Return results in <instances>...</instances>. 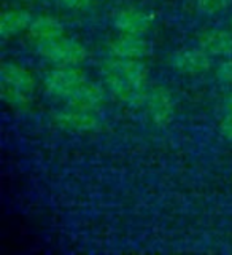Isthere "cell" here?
Returning a JSON list of instances; mask_svg holds the SVG:
<instances>
[{
    "mask_svg": "<svg viewBox=\"0 0 232 255\" xmlns=\"http://www.w3.org/2000/svg\"><path fill=\"white\" fill-rule=\"evenodd\" d=\"M37 53L46 61L58 64V66H78L87 56V50L81 42L66 38L64 35L59 38L46 40V42H38Z\"/></svg>",
    "mask_w": 232,
    "mask_h": 255,
    "instance_id": "6da1fadb",
    "label": "cell"
},
{
    "mask_svg": "<svg viewBox=\"0 0 232 255\" xmlns=\"http://www.w3.org/2000/svg\"><path fill=\"white\" fill-rule=\"evenodd\" d=\"M84 82V72L77 66H58L48 70L43 78L45 90L54 98L62 99H69V96Z\"/></svg>",
    "mask_w": 232,
    "mask_h": 255,
    "instance_id": "7a4b0ae2",
    "label": "cell"
},
{
    "mask_svg": "<svg viewBox=\"0 0 232 255\" xmlns=\"http://www.w3.org/2000/svg\"><path fill=\"white\" fill-rule=\"evenodd\" d=\"M102 75H103V82H105L107 88L119 102H123L126 106L134 107V109L145 106L148 88L134 85L132 82L126 80L123 75H119L118 72H115L113 69H110L107 66H102Z\"/></svg>",
    "mask_w": 232,
    "mask_h": 255,
    "instance_id": "3957f363",
    "label": "cell"
},
{
    "mask_svg": "<svg viewBox=\"0 0 232 255\" xmlns=\"http://www.w3.org/2000/svg\"><path fill=\"white\" fill-rule=\"evenodd\" d=\"M143 107L156 126H167L175 115V99L165 86H153L148 90Z\"/></svg>",
    "mask_w": 232,
    "mask_h": 255,
    "instance_id": "277c9868",
    "label": "cell"
},
{
    "mask_svg": "<svg viewBox=\"0 0 232 255\" xmlns=\"http://www.w3.org/2000/svg\"><path fill=\"white\" fill-rule=\"evenodd\" d=\"M212 56L207 54L202 48H183L177 51L170 59V66L173 70L183 75H202L212 67Z\"/></svg>",
    "mask_w": 232,
    "mask_h": 255,
    "instance_id": "5b68a950",
    "label": "cell"
},
{
    "mask_svg": "<svg viewBox=\"0 0 232 255\" xmlns=\"http://www.w3.org/2000/svg\"><path fill=\"white\" fill-rule=\"evenodd\" d=\"M53 118L61 129L72 132H94L100 128V120L94 115V112L70 106L66 110H58Z\"/></svg>",
    "mask_w": 232,
    "mask_h": 255,
    "instance_id": "8992f818",
    "label": "cell"
},
{
    "mask_svg": "<svg viewBox=\"0 0 232 255\" xmlns=\"http://www.w3.org/2000/svg\"><path fill=\"white\" fill-rule=\"evenodd\" d=\"M113 24L124 35L143 37L151 29L153 14L145 10H140V8L126 6L116 11Z\"/></svg>",
    "mask_w": 232,
    "mask_h": 255,
    "instance_id": "52a82bcc",
    "label": "cell"
},
{
    "mask_svg": "<svg viewBox=\"0 0 232 255\" xmlns=\"http://www.w3.org/2000/svg\"><path fill=\"white\" fill-rule=\"evenodd\" d=\"M197 46L217 58H232V34L225 29H207L197 37Z\"/></svg>",
    "mask_w": 232,
    "mask_h": 255,
    "instance_id": "ba28073f",
    "label": "cell"
},
{
    "mask_svg": "<svg viewBox=\"0 0 232 255\" xmlns=\"http://www.w3.org/2000/svg\"><path fill=\"white\" fill-rule=\"evenodd\" d=\"M0 85L14 88L27 94H34L35 91V78L27 69L16 62H3L0 69Z\"/></svg>",
    "mask_w": 232,
    "mask_h": 255,
    "instance_id": "9c48e42d",
    "label": "cell"
},
{
    "mask_svg": "<svg viewBox=\"0 0 232 255\" xmlns=\"http://www.w3.org/2000/svg\"><path fill=\"white\" fill-rule=\"evenodd\" d=\"M69 106L81 110H91L94 112L99 109L103 101H105V91L99 83L94 82H86L78 86L77 90L69 96Z\"/></svg>",
    "mask_w": 232,
    "mask_h": 255,
    "instance_id": "30bf717a",
    "label": "cell"
},
{
    "mask_svg": "<svg viewBox=\"0 0 232 255\" xmlns=\"http://www.w3.org/2000/svg\"><path fill=\"white\" fill-rule=\"evenodd\" d=\"M108 51L113 58H123V59H143L150 53V45L147 40L142 37L134 35H121L110 42Z\"/></svg>",
    "mask_w": 232,
    "mask_h": 255,
    "instance_id": "8fae6325",
    "label": "cell"
},
{
    "mask_svg": "<svg viewBox=\"0 0 232 255\" xmlns=\"http://www.w3.org/2000/svg\"><path fill=\"white\" fill-rule=\"evenodd\" d=\"M110 69H113L118 72L119 75H123L126 80H129L134 85L148 88V69L145 64L142 62V59H123V58H111L103 64Z\"/></svg>",
    "mask_w": 232,
    "mask_h": 255,
    "instance_id": "7c38bea8",
    "label": "cell"
},
{
    "mask_svg": "<svg viewBox=\"0 0 232 255\" xmlns=\"http://www.w3.org/2000/svg\"><path fill=\"white\" fill-rule=\"evenodd\" d=\"M27 30L32 35V38H35L37 42H46V40L59 38L64 35L62 22L58 18H54V16H46V14L32 19Z\"/></svg>",
    "mask_w": 232,
    "mask_h": 255,
    "instance_id": "4fadbf2b",
    "label": "cell"
},
{
    "mask_svg": "<svg viewBox=\"0 0 232 255\" xmlns=\"http://www.w3.org/2000/svg\"><path fill=\"white\" fill-rule=\"evenodd\" d=\"M32 19L34 18L26 10H5L0 18V35L2 38L18 35L22 30L29 29Z\"/></svg>",
    "mask_w": 232,
    "mask_h": 255,
    "instance_id": "5bb4252c",
    "label": "cell"
},
{
    "mask_svg": "<svg viewBox=\"0 0 232 255\" xmlns=\"http://www.w3.org/2000/svg\"><path fill=\"white\" fill-rule=\"evenodd\" d=\"M0 93H2V99L14 109H27L32 102V94H27L24 91L14 90V88L0 85Z\"/></svg>",
    "mask_w": 232,
    "mask_h": 255,
    "instance_id": "9a60e30c",
    "label": "cell"
},
{
    "mask_svg": "<svg viewBox=\"0 0 232 255\" xmlns=\"http://www.w3.org/2000/svg\"><path fill=\"white\" fill-rule=\"evenodd\" d=\"M232 3V0H196V8L199 13L213 16L218 14Z\"/></svg>",
    "mask_w": 232,
    "mask_h": 255,
    "instance_id": "2e32d148",
    "label": "cell"
},
{
    "mask_svg": "<svg viewBox=\"0 0 232 255\" xmlns=\"http://www.w3.org/2000/svg\"><path fill=\"white\" fill-rule=\"evenodd\" d=\"M218 80L226 85H232V58H228L218 67Z\"/></svg>",
    "mask_w": 232,
    "mask_h": 255,
    "instance_id": "e0dca14e",
    "label": "cell"
},
{
    "mask_svg": "<svg viewBox=\"0 0 232 255\" xmlns=\"http://www.w3.org/2000/svg\"><path fill=\"white\" fill-rule=\"evenodd\" d=\"M220 131L223 134V137L232 142V114L231 112H226V115L223 117L221 123H220Z\"/></svg>",
    "mask_w": 232,
    "mask_h": 255,
    "instance_id": "ac0fdd59",
    "label": "cell"
},
{
    "mask_svg": "<svg viewBox=\"0 0 232 255\" xmlns=\"http://www.w3.org/2000/svg\"><path fill=\"white\" fill-rule=\"evenodd\" d=\"M58 2L62 5V6H66V8H70V10H86L87 6L91 5L92 0H58Z\"/></svg>",
    "mask_w": 232,
    "mask_h": 255,
    "instance_id": "d6986e66",
    "label": "cell"
},
{
    "mask_svg": "<svg viewBox=\"0 0 232 255\" xmlns=\"http://www.w3.org/2000/svg\"><path fill=\"white\" fill-rule=\"evenodd\" d=\"M226 112H231L232 114V93L228 96V99H226Z\"/></svg>",
    "mask_w": 232,
    "mask_h": 255,
    "instance_id": "ffe728a7",
    "label": "cell"
},
{
    "mask_svg": "<svg viewBox=\"0 0 232 255\" xmlns=\"http://www.w3.org/2000/svg\"><path fill=\"white\" fill-rule=\"evenodd\" d=\"M231 26H232V19H231Z\"/></svg>",
    "mask_w": 232,
    "mask_h": 255,
    "instance_id": "44dd1931",
    "label": "cell"
},
{
    "mask_svg": "<svg viewBox=\"0 0 232 255\" xmlns=\"http://www.w3.org/2000/svg\"><path fill=\"white\" fill-rule=\"evenodd\" d=\"M56 2H58V0H56Z\"/></svg>",
    "mask_w": 232,
    "mask_h": 255,
    "instance_id": "7402d4cb",
    "label": "cell"
}]
</instances>
